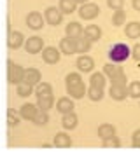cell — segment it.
<instances>
[{
    "label": "cell",
    "mask_w": 140,
    "mask_h": 157,
    "mask_svg": "<svg viewBox=\"0 0 140 157\" xmlns=\"http://www.w3.org/2000/svg\"><path fill=\"white\" fill-rule=\"evenodd\" d=\"M130 56H131V49L124 42H118L109 49V58L112 59V63H123Z\"/></svg>",
    "instance_id": "obj_1"
},
{
    "label": "cell",
    "mask_w": 140,
    "mask_h": 157,
    "mask_svg": "<svg viewBox=\"0 0 140 157\" xmlns=\"http://www.w3.org/2000/svg\"><path fill=\"white\" fill-rule=\"evenodd\" d=\"M7 80H9V84H21L23 82V73H25V68L21 65H16V63L9 61L7 63Z\"/></svg>",
    "instance_id": "obj_2"
},
{
    "label": "cell",
    "mask_w": 140,
    "mask_h": 157,
    "mask_svg": "<svg viewBox=\"0 0 140 157\" xmlns=\"http://www.w3.org/2000/svg\"><path fill=\"white\" fill-rule=\"evenodd\" d=\"M100 14V7L96 4H91V2H86L79 7V16L82 19H95L96 16Z\"/></svg>",
    "instance_id": "obj_3"
},
{
    "label": "cell",
    "mask_w": 140,
    "mask_h": 157,
    "mask_svg": "<svg viewBox=\"0 0 140 157\" xmlns=\"http://www.w3.org/2000/svg\"><path fill=\"white\" fill-rule=\"evenodd\" d=\"M44 19L49 23V25L56 26V25H60V23L63 21V12L60 11V9H56V7H47L44 11Z\"/></svg>",
    "instance_id": "obj_4"
},
{
    "label": "cell",
    "mask_w": 140,
    "mask_h": 157,
    "mask_svg": "<svg viewBox=\"0 0 140 157\" xmlns=\"http://www.w3.org/2000/svg\"><path fill=\"white\" fill-rule=\"evenodd\" d=\"M60 52L63 54H75L77 52V39L74 37H65V39L60 40Z\"/></svg>",
    "instance_id": "obj_5"
},
{
    "label": "cell",
    "mask_w": 140,
    "mask_h": 157,
    "mask_svg": "<svg viewBox=\"0 0 140 157\" xmlns=\"http://www.w3.org/2000/svg\"><path fill=\"white\" fill-rule=\"evenodd\" d=\"M23 45H25V51H26V52L37 54V52H40L42 47H44V40L40 39V37H30L28 40H25Z\"/></svg>",
    "instance_id": "obj_6"
},
{
    "label": "cell",
    "mask_w": 140,
    "mask_h": 157,
    "mask_svg": "<svg viewBox=\"0 0 140 157\" xmlns=\"http://www.w3.org/2000/svg\"><path fill=\"white\" fill-rule=\"evenodd\" d=\"M26 25H28V28H32V30H40L44 26V17H42L40 12L32 11L26 16Z\"/></svg>",
    "instance_id": "obj_7"
},
{
    "label": "cell",
    "mask_w": 140,
    "mask_h": 157,
    "mask_svg": "<svg viewBox=\"0 0 140 157\" xmlns=\"http://www.w3.org/2000/svg\"><path fill=\"white\" fill-rule=\"evenodd\" d=\"M42 59L47 65H56L62 59V56H60V51L56 47H46V49H42Z\"/></svg>",
    "instance_id": "obj_8"
},
{
    "label": "cell",
    "mask_w": 140,
    "mask_h": 157,
    "mask_svg": "<svg viewBox=\"0 0 140 157\" xmlns=\"http://www.w3.org/2000/svg\"><path fill=\"white\" fill-rule=\"evenodd\" d=\"M25 44V37H23L21 32H12L9 30V39H7V45H9V49H19L21 45Z\"/></svg>",
    "instance_id": "obj_9"
},
{
    "label": "cell",
    "mask_w": 140,
    "mask_h": 157,
    "mask_svg": "<svg viewBox=\"0 0 140 157\" xmlns=\"http://www.w3.org/2000/svg\"><path fill=\"white\" fill-rule=\"evenodd\" d=\"M23 82L30 86H37L40 82V72L37 68H26L23 73Z\"/></svg>",
    "instance_id": "obj_10"
},
{
    "label": "cell",
    "mask_w": 140,
    "mask_h": 157,
    "mask_svg": "<svg viewBox=\"0 0 140 157\" xmlns=\"http://www.w3.org/2000/svg\"><path fill=\"white\" fill-rule=\"evenodd\" d=\"M39 108L37 105H32V103H25L21 108H19V117L25 119V121H34V117L37 115Z\"/></svg>",
    "instance_id": "obj_11"
},
{
    "label": "cell",
    "mask_w": 140,
    "mask_h": 157,
    "mask_svg": "<svg viewBox=\"0 0 140 157\" xmlns=\"http://www.w3.org/2000/svg\"><path fill=\"white\" fill-rule=\"evenodd\" d=\"M75 65H77L79 72H84V73L91 72V70L95 68V61H93V58H90V56H79Z\"/></svg>",
    "instance_id": "obj_12"
},
{
    "label": "cell",
    "mask_w": 140,
    "mask_h": 157,
    "mask_svg": "<svg viewBox=\"0 0 140 157\" xmlns=\"http://www.w3.org/2000/svg\"><path fill=\"white\" fill-rule=\"evenodd\" d=\"M54 105V98L53 94H44V96H37V108L39 110H44V112H49Z\"/></svg>",
    "instance_id": "obj_13"
},
{
    "label": "cell",
    "mask_w": 140,
    "mask_h": 157,
    "mask_svg": "<svg viewBox=\"0 0 140 157\" xmlns=\"http://www.w3.org/2000/svg\"><path fill=\"white\" fill-rule=\"evenodd\" d=\"M53 145H54L56 148H68V147H72V138H70V135H67V133H56Z\"/></svg>",
    "instance_id": "obj_14"
},
{
    "label": "cell",
    "mask_w": 140,
    "mask_h": 157,
    "mask_svg": "<svg viewBox=\"0 0 140 157\" xmlns=\"http://www.w3.org/2000/svg\"><path fill=\"white\" fill-rule=\"evenodd\" d=\"M109 94H110L112 100H116V101H123V100H126L128 89H126V86H116V84H112L110 91H109Z\"/></svg>",
    "instance_id": "obj_15"
},
{
    "label": "cell",
    "mask_w": 140,
    "mask_h": 157,
    "mask_svg": "<svg viewBox=\"0 0 140 157\" xmlns=\"http://www.w3.org/2000/svg\"><path fill=\"white\" fill-rule=\"evenodd\" d=\"M67 93H68L70 98H75V100L84 98V94H86V86H84L82 82L74 84V86H67Z\"/></svg>",
    "instance_id": "obj_16"
},
{
    "label": "cell",
    "mask_w": 140,
    "mask_h": 157,
    "mask_svg": "<svg viewBox=\"0 0 140 157\" xmlns=\"http://www.w3.org/2000/svg\"><path fill=\"white\" fill-rule=\"evenodd\" d=\"M82 35L86 37V39H90L91 42H95V40H98L102 37V28L98 26V25H90V26L84 28Z\"/></svg>",
    "instance_id": "obj_17"
},
{
    "label": "cell",
    "mask_w": 140,
    "mask_h": 157,
    "mask_svg": "<svg viewBox=\"0 0 140 157\" xmlns=\"http://www.w3.org/2000/svg\"><path fill=\"white\" fill-rule=\"evenodd\" d=\"M82 26H81V23L77 21H72L67 25V28H65V33H67V37H74V39H77V37H81L82 35Z\"/></svg>",
    "instance_id": "obj_18"
},
{
    "label": "cell",
    "mask_w": 140,
    "mask_h": 157,
    "mask_svg": "<svg viewBox=\"0 0 140 157\" xmlns=\"http://www.w3.org/2000/svg\"><path fill=\"white\" fill-rule=\"evenodd\" d=\"M62 126H63V129H75L77 128V115H75L74 112L63 113Z\"/></svg>",
    "instance_id": "obj_19"
},
{
    "label": "cell",
    "mask_w": 140,
    "mask_h": 157,
    "mask_svg": "<svg viewBox=\"0 0 140 157\" xmlns=\"http://www.w3.org/2000/svg\"><path fill=\"white\" fill-rule=\"evenodd\" d=\"M119 73H123V68L119 67L118 63H107L105 67H103V75L109 77V78L118 77Z\"/></svg>",
    "instance_id": "obj_20"
},
{
    "label": "cell",
    "mask_w": 140,
    "mask_h": 157,
    "mask_svg": "<svg viewBox=\"0 0 140 157\" xmlns=\"http://www.w3.org/2000/svg\"><path fill=\"white\" fill-rule=\"evenodd\" d=\"M124 33L128 39H138L140 37V23L138 21H131L126 25V28H124Z\"/></svg>",
    "instance_id": "obj_21"
},
{
    "label": "cell",
    "mask_w": 140,
    "mask_h": 157,
    "mask_svg": "<svg viewBox=\"0 0 140 157\" xmlns=\"http://www.w3.org/2000/svg\"><path fill=\"white\" fill-rule=\"evenodd\" d=\"M56 108H58V112H62V113L74 112V101L70 98H60L58 103H56Z\"/></svg>",
    "instance_id": "obj_22"
},
{
    "label": "cell",
    "mask_w": 140,
    "mask_h": 157,
    "mask_svg": "<svg viewBox=\"0 0 140 157\" xmlns=\"http://www.w3.org/2000/svg\"><path fill=\"white\" fill-rule=\"evenodd\" d=\"M63 14H72L77 9V2L75 0H60V7H58Z\"/></svg>",
    "instance_id": "obj_23"
},
{
    "label": "cell",
    "mask_w": 140,
    "mask_h": 157,
    "mask_svg": "<svg viewBox=\"0 0 140 157\" xmlns=\"http://www.w3.org/2000/svg\"><path fill=\"white\" fill-rule=\"evenodd\" d=\"M112 135H116V126H112V124H102V126H98V136H100L102 140L109 138Z\"/></svg>",
    "instance_id": "obj_24"
},
{
    "label": "cell",
    "mask_w": 140,
    "mask_h": 157,
    "mask_svg": "<svg viewBox=\"0 0 140 157\" xmlns=\"http://www.w3.org/2000/svg\"><path fill=\"white\" fill-rule=\"evenodd\" d=\"M86 94H88V98H90L91 101H102L103 100V89H102V87L91 86L90 89H86Z\"/></svg>",
    "instance_id": "obj_25"
},
{
    "label": "cell",
    "mask_w": 140,
    "mask_h": 157,
    "mask_svg": "<svg viewBox=\"0 0 140 157\" xmlns=\"http://www.w3.org/2000/svg\"><path fill=\"white\" fill-rule=\"evenodd\" d=\"M90 49H91V40L86 39L84 35L77 37V52H81V54H86Z\"/></svg>",
    "instance_id": "obj_26"
},
{
    "label": "cell",
    "mask_w": 140,
    "mask_h": 157,
    "mask_svg": "<svg viewBox=\"0 0 140 157\" xmlns=\"http://www.w3.org/2000/svg\"><path fill=\"white\" fill-rule=\"evenodd\" d=\"M16 93H18V96H21V98H28V96L34 93V86L21 82V84L16 86Z\"/></svg>",
    "instance_id": "obj_27"
},
{
    "label": "cell",
    "mask_w": 140,
    "mask_h": 157,
    "mask_svg": "<svg viewBox=\"0 0 140 157\" xmlns=\"http://www.w3.org/2000/svg\"><path fill=\"white\" fill-rule=\"evenodd\" d=\"M126 23V12L123 9H118V11L112 14V25H116V26H121Z\"/></svg>",
    "instance_id": "obj_28"
},
{
    "label": "cell",
    "mask_w": 140,
    "mask_h": 157,
    "mask_svg": "<svg viewBox=\"0 0 140 157\" xmlns=\"http://www.w3.org/2000/svg\"><path fill=\"white\" fill-rule=\"evenodd\" d=\"M119 147H121V140L116 135L103 138V148H119Z\"/></svg>",
    "instance_id": "obj_29"
},
{
    "label": "cell",
    "mask_w": 140,
    "mask_h": 157,
    "mask_svg": "<svg viewBox=\"0 0 140 157\" xmlns=\"http://www.w3.org/2000/svg\"><path fill=\"white\" fill-rule=\"evenodd\" d=\"M90 84L91 86H95V87H105V75L103 73H93L90 78Z\"/></svg>",
    "instance_id": "obj_30"
},
{
    "label": "cell",
    "mask_w": 140,
    "mask_h": 157,
    "mask_svg": "<svg viewBox=\"0 0 140 157\" xmlns=\"http://www.w3.org/2000/svg\"><path fill=\"white\" fill-rule=\"evenodd\" d=\"M35 94L37 96H44V94H53V86L47 84V82H42V84H37L35 87Z\"/></svg>",
    "instance_id": "obj_31"
},
{
    "label": "cell",
    "mask_w": 140,
    "mask_h": 157,
    "mask_svg": "<svg viewBox=\"0 0 140 157\" xmlns=\"http://www.w3.org/2000/svg\"><path fill=\"white\" fill-rule=\"evenodd\" d=\"M34 122H35V126H46V124L49 122V115H47V112L39 110L37 115L34 117Z\"/></svg>",
    "instance_id": "obj_32"
},
{
    "label": "cell",
    "mask_w": 140,
    "mask_h": 157,
    "mask_svg": "<svg viewBox=\"0 0 140 157\" xmlns=\"http://www.w3.org/2000/svg\"><path fill=\"white\" fill-rule=\"evenodd\" d=\"M79 82H82V77H81V73L79 72L68 73L67 77H65V84L67 86H74V84H79Z\"/></svg>",
    "instance_id": "obj_33"
},
{
    "label": "cell",
    "mask_w": 140,
    "mask_h": 157,
    "mask_svg": "<svg viewBox=\"0 0 140 157\" xmlns=\"http://www.w3.org/2000/svg\"><path fill=\"white\" fill-rule=\"evenodd\" d=\"M128 96H131V98H140V80H135V82L130 84Z\"/></svg>",
    "instance_id": "obj_34"
},
{
    "label": "cell",
    "mask_w": 140,
    "mask_h": 157,
    "mask_svg": "<svg viewBox=\"0 0 140 157\" xmlns=\"http://www.w3.org/2000/svg\"><path fill=\"white\" fill-rule=\"evenodd\" d=\"M107 6L110 9H114V11H118V9L124 7V0H107Z\"/></svg>",
    "instance_id": "obj_35"
},
{
    "label": "cell",
    "mask_w": 140,
    "mask_h": 157,
    "mask_svg": "<svg viewBox=\"0 0 140 157\" xmlns=\"http://www.w3.org/2000/svg\"><path fill=\"white\" fill-rule=\"evenodd\" d=\"M110 82L112 84H116V86H124L126 84V73H119L118 77H114V78H110Z\"/></svg>",
    "instance_id": "obj_36"
},
{
    "label": "cell",
    "mask_w": 140,
    "mask_h": 157,
    "mask_svg": "<svg viewBox=\"0 0 140 157\" xmlns=\"http://www.w3.org/2000/svg\"><path fill=\"white\" fill-rule=\"evenodd\" d=\"M19 119L18 115H7V126L9 128H16V126H19Z\"/></svg>",
    "instance_id": "obj_37"
},
{
    "label": "cell",
    "mask_w": 140,
    "mask_h": 157,
    "mask_svg": "<svg viewBox=\"0 0 140 157\" xmlns=\"http://www.w3.org/2000/svg\"><path fill=\"white\" fill-rule=\"evenodd\" d=\"M131 145L135 148H140V129H137L133 133V136H131Z\"/></svg>",
    "instance_id": "obj_38"
},
{
    "label": "cell",
    "mask_w": 140,
    "mask_h": 157,
    "mask_svg": "<svg viewBox=\"0 0 140 157\" xmlns=\"http://www.w3.org/2000/svg\"><path fill=\"white\" fill-rule=\"evenodd\" d=\"M131 58H133L135 61L140 63V44H135L131 47Z\"/></svg>",
    "instance_id": "obj_39"
},
{
    "label": "cell",
    "mask_w": 140,
    "mask_h": 157,
    "mask_svg": "<svg viewBox=\"0 0 140 157\" xmlns=\"http://www.w3.org/2000/svg\"><path fill=\"white\" fill-rule=\"evenodd\" d=\"M131 6H133L135 11H140V0H133V2H131Z\"/></svg>",
    "instance_id": "obj_40"
},
{
    "label": "cell",
    "mask_w": 140,
    "mask_h": 157,
    "mask_svg": "<svg viewBox=\"0 0 140 157\" xmlns=\"http://www.w3.org/2000/svg\"><path fill=\"white\" fill-rule=\"evenodd\" d=\"M16 113H18V112H16V110H14L12 107L9 108V110H7V115H16Z\"/></svg>",
    "instance_id": "obj_41"
},
{
    "label": "cell",
    "mask_w": 140,
    "mask_h": 157,
    "mask_svg": "<svg viewBox=\"0 0 140 157\" xmlns=\"http://www.w3.org/2000/svg\"><path fill=\"white\" fill-rule=\"evenodd\" d=\"M75 2H77V4H86L88 0H75Z\"/></svg>",
    "instance_id": "obj_42"
}]
</instances>
